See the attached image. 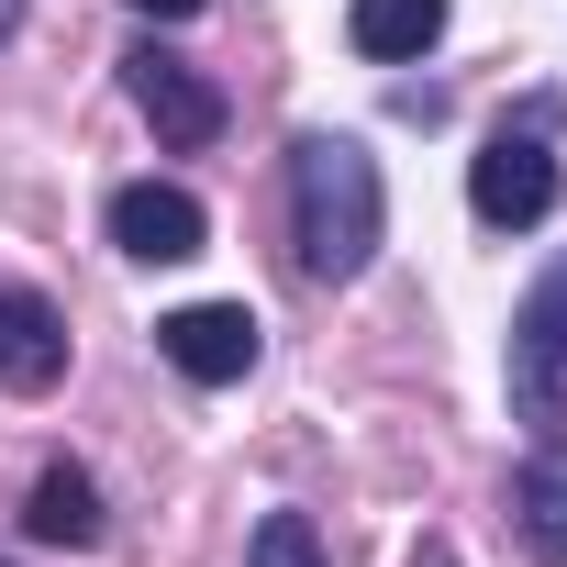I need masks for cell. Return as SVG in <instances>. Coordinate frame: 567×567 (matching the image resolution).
<instances>
[{"mask_svg": "<svg viewBox=\"0 0 567 567\" xmlns=\"http://www.w3.org/2000/svg\"><path fill=\"white\" fill-rule=\"evenodd\" d=\"M379 234H390L379 156L357 134H301L290 145V256H301V278L312 290H357Z\"/></svg>", "mask_w": 567, "mask_h": 567, "instance_id": "cell-1", "label": "cell"}, {"mask_svg": "<svg viewBox=\"0 0 567 567\" xmlns=\"http://www.w3.org/2000/svg\"><path fill=\"white\" fill-rule=\"evenodd\" d=\"M467 212L489 234H523L556 212V101H523L478 156H467Z\"/></svg>", "mask_w": 567, "mask_h": 567, "instance_id": "cell-2", "label": "cell"}, {"mask_svg": "<svg viewBox=\"0 0 567 567\" xmlns=\"http://www.w3.org/2000/svg\"><path fill=\"white\" fill-rule=\"evenodd\" d=\"M501 379H512V423H523L534 445H556V434H567V256L523 290Z\"/></svg>", "mask_w": 567, "mask_h": 567, "instance_id": "cell-3", "label": "cell"}, {"mask_svg": "<svg viewBox=\"0 0 567 567\" xmlns=\"http://www.w3.org/2000/svg\"><path fill=\"white\" fill-rule=\"evenodd\" d=\"M123 101L156 123V145H167V156L223 145V90H212L189 56H167V45H134V56H123Z\"/></svg>", "mask_w": 567, "mask_h": 567, "instance_id": "cell-4", "label": "cell"}, {"mask_svg": "<svg viewBox=\"0 0 567 567\" xmlns=\"http://www.w3.org/2000/svg\"><path fill=\"white\" fill-rule=\"evenodd\" d=\"M101 234L134 256V267H178V256H200V234H212V212L178 189V178H123L112 200H101Z\"/></svg>", "mask_w": 567, "mask_h": 567, "instance_id": "cell-5", "label": "cell"}, {"mask_svg": "<svg viewBox=\"0 0 567 567\" xmlns=\"http://www.w3.org/2000/svg\"><path fill=\"white\" fill-rule=\"evenodd\" d=\"M156 357H167L189 390H234V379L256 368V312H245V301H189V312L156 323Z\"/></svg>", "mask_w": 567, "mask_h": 567, "instance_id": "cell-6", "label": "cell"}, {"mask_svg": "<svg viewBox=\"0 0 567 567\" xmlns=\"http://www.w3.org/2000/svg\"><path fill=\"white\" fill-rule=\"evenodd\" d=\"M68 379V312L45 290H23V278H0V390H56Z\"/></svg>", "mask_w": 567, "mask_h": 567, "instance_id": "cell-7", "label": "cell"}, {"mask_svg": "<svg viewBox=\"0 0 567 567\" xmlns=\"http://www.w3.org/2000/svg\"><path fill=\"white\" fill-rule=\"evenodd\" d=\"M512 512H523V545H534L545 567H567V434L512 467Z\"/></svg>", "mask_w": 567, "mask_h": 567, "instance_id": "cell-8", "label": "cell"}, {"mask_svg": "<svg viewBox=\"0 0 567 567\" xmlns=\"http://www.w3.org/2000/svg\"><path fill=\"white\" fill-rule=\"evenodd\" d=\"M23 534H34V545H101V489H90V467H45V478L23 489Z\"/></svg>", "mask_w": 567, "mask_h": 567, "instance_id": "cell-9", "label": "cell"}, {"mask_svg": "<svg viewBox=\"0 0 567 567\" xmlns=\"http://www.w3.org/2000/svg\"><path fill=\"white\" fill-rule=\"evenodd\" d=\"M346 34H357V56L412 68V56L445 34V0H357V12H346Z\"/></svg>", "mask_w": 567, "mask_h": 567, "instance_id": "cell-10", "label": "cell"}, {"mask_svg": "<svg viewBox=\"0 0 567 567\" xmlns=\"http://www.w3.org/2000/svg\"><path fill=\"white\" fill-rule=\"evenodd\" d=\"M245 567H323V534H312V512H267V523L245 534Z\"/></svg>", "mask_w": 567, "mask_h": 567, "instance_id": "cell-11", "label": "cell"}, {"mask_svg": "<svg viewBox=\"0 0 567 567\" xmlns=\"http://www.w3.org/2000/svg\"><path fill=\"white\" fill-rule=\"evenodd\" d=\"M123 12H145V23H200V0H123Z\"/></svg>", "mask_w": 567, "mask_h": 567, "instance_id": "cell-12", "label": "cell"}, {"mask_svg": "<svg viewBox=\"0 0 567 567\" xmlns=\"http://www.w3.org/2000/svg\"><path fill=\"white\" fill-rule=\"evenodd\" d=\"M12 34H23V0H0V45H12Z\"/></svg>", "mask_w": 567, "mask_h": 567, "instance_id": "cell-13", "label": "cell"}, {"mask_svg": "<svg viewBox=\"0 0 567 567\" xmlns=\"http://www.w3.org/2000/svg\"><path fill=\"white\" fill-rule=\"evenodd\" d=\"M412 567H456V545H423V556H412Z\"/></svg>", "mask_w": 567, "mask_h": 567, "instance_id": "cell-14", "label": "cell"}]
</instances>
